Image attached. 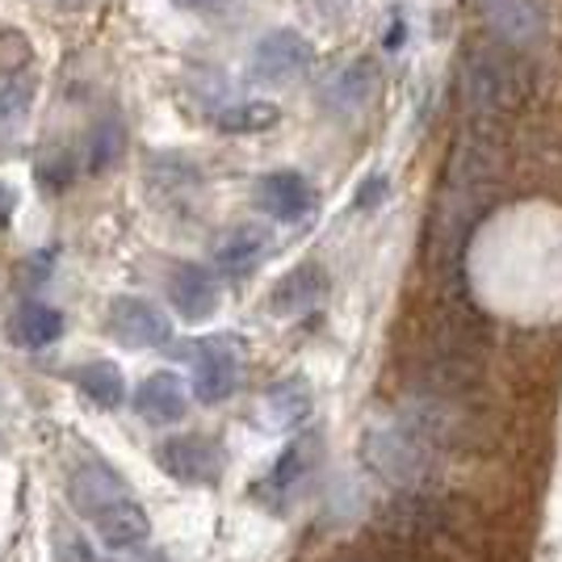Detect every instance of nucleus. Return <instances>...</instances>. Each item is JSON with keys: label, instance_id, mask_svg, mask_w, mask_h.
<instances>
[{"label": "nucleus", "instance_id": "nucleus-1", "mask_svg": "<svg viewBox=\"0 0 562 562\" xmlns=\"http://www.w3.org/2000/svg\"><path fill=\"white\" fill-rule=\"evenodd\" d=\"M68 499L110 550H139L151 533V520H147L139 499L131 495L126 479L101 458H80L71 467Z\"/></svg>", "mask_w": 562, "mask_h": 562}, {"label": "nucleus", "instance_id": "nucleus-2", "mask_svg": "<svg viewBox=\"0 0 562 562\" xmlns=\"http://www.w3.org/2000/svg\"><path fill=\"white\" fill-rule=\"evenodd\" d=\"M432 453L437 449L428 446L420 432H412L398 416L370 424L366 428V441H361L366 467L374 470V474H382L386 483H395V487H420V479L432 467Z\"/></svg>", "mask_w": 562, "mask_h": 562}, {"label": "nucleus", "instance_id": "nucleus-3", "mask_svg": "<svg viewBox=\"0 0 562 562\" xmlns=\"http://www.w3.org/2000/svg\"><path fill=\"white\" fill-rule=\"evenodd\" d=\"M449 513L453 504L441 495L424 492V487H398V495H391L378 513V533L391 541V550L416 554L420 546L446 533Z\"/></svg>", "mask_w": 562, "mask_h": 562}, {"label": "nucleus", "instance_id": "nucleus-4", "mask_svg": "<svg viewBox=\"0 0 562 562\" xmlns=\"http://www.w3.org/2000/svg\"><path fill=\"white\" fill-rule=\"evenodd\" d=\"M156 462L165 474H172L177 483H189V487H211L223 479V462L227 453L223 446L206 437V432H181V437H168L165 446L156 449Z\"/></svg>", "mask_w": 562, "mask_h": 562}, {"label": "nucleus", "instance_id": "nucleus-5", "mask_svg": "<svg viewBox=\"0 0 562 562\" xmlns=\"http://www.w3.org/2000/svg\"><path fill=\"white\" fill-rule=\"evenodd\" d=\"M311 59H315L311 38L299 34V30H290V25H281V30H269L252 47L248 76L257 85H290V80H299L311 68Z\"/></svg>", "mask_w": 562, "mask_h": 562}, {"label": "nucleus", "instance_id": "nucleus-6", "mask_svg": "<svg viewBox=\"0 0 562 562\" xmlns=\"http://www.w3.org/2000/svg\"><path fill=\"white\" fill-rule=\"evenodd\" d=\"M244 352L235 336H206L193 345V395L202 403H223L239 386Z\"/></svg>", "mask_w": 562, "mask_h": 562}, {"label": "nucleus", "instance_id": "nucleus-7", "mask_svg": "<svg viewBox=\"0 0 562 562\" xmlns=\"http://www.w3.org/2000/svg\"><path fill=\"white\" fill-rule=\"evenodd\" d=\"M105 324H110V336L126 349H160L172 340V324H168L165 311L147 299H135V294H117L110 303Z\"/></svg>", "mask_w": 562, "mask_h": 562}, {"label": "nucleus", "instance_id": "nucleus-8", "mask_svg": "<svg viewBox=\"0 0 562 562\" xmlns=\"http://www.w3.org/2000/svg\"><path fill=\"white\" fill-rule=\"evenodd\" d=\"M168 303L177 306V315L189 319V324H202L218 311V281L193 265V260H181L168 269Z\"/></svg>", "mask_w": 562, "mask_h": 562}, {"label": "nucleus", "instance_id": "nucleus-9", "mask_svg": "<svg viewBox=\"0 0 562 562\" xmlns=\"http://www.w3.org/2000/svg\"><path fill=\"white\" fill-rule=\"evenodd\" d=\"M257 202H260V211L281 218V223H299V218H306L311 206H315V189H311V181H306L303 172L281 168V172L260 177Z\"/></svg>", "mask_w": 562, "mask_h": 562}, {"label": "nucleus", "instance_id": "nucleus-10", "mask_svg": "<svg viewBox=\"0 0 562 562\" xmlns=\"http://www.w3.org/2000/svg\"><path fill=\"white\" fill-rule=\"evenodd\" d=\"M374 97H378L374 59H352V64H345V68L336 71L328 85H324L319 101H324L336 117H352V114H361Z\"/></svg>", "mask_w": 562, "mask_h": 562}, {"label": "nucleus", "instance_id": "nucleus-11", "mask_svg": "<svg viewBox=\"0 0 562 562\" xmlns=\"http://www.w3.org/2000/svg\"><path fill=\"white\" fill-rule=\"evenodd\" d=\"M269 232L257 227V223H239V227H227V232L214 239V265L227 273V278H244L252 273L260 260L269 257Z\"/></svg>", "mask_w": 562, "mask_h": 562}, {"label": "nucleus", "instance_id": "nucleus-12", "mask_svg": "<svg viewBox=\"0 0 562 562\" xmlns=\"http://www.w3.org/2000/svg\"><path fill=\"white\" fill-rule=\"evenodd\" d=\"M324 294H328V273H324V265L303 260V265H294V269L278 281L269 306H273L278 315H306V311H315V306L324 303Z\"/></svg>", "mask_w": 562, "mask_h": 562}, {"label": "nucleus", "instance_id": "nucleus-13", "mask_svg": "<svg viewBox=\"0 0 562 562\" xmlns=\"http://www.w3.org/2000/svg\"><path fill=\"white\" fill-rule=\"evenodd\" d=\"M186 407H189L186 382L177 374H168V370L143 378L139 386H135V412L147 424H177L186 416Z\"/></svg>", "mask_w": 562, "mask_h": 562}, {"label": "nucleus", "instance_id": "nucleus-14", "mask_svg": "<svg viewBox=\"0 0 562 562\" xmlns=\"http://www.w3.org/2000/svg\"><path fill=\"white\" fill-rule=\"evenodd\" d=\"M479 9L508 47H520L541 34V0H479Z\"/></svg>", "mask_w": 562, "mask_h": 562}, {"label": "nucleus", "instance_id": "nucleus-15", "mask_svg": "<svg viewBox=\"0 0 562 562\" xmlns=\"http://www.w3.org/2000/svg\"><path fill=\"white\" fill-rule=\"evenodd\" d=\"M260 416L269 428H299L311 416V391H306V378H281L265 391L260 403Z\"/></svg>", "mask_w": 562, "mask_h": 562}, {"label": "nucleus", "instance_id": "nucleus-16", "mask_svg": "<svg viewBox=\"0 0 562 562\" xmlns=\"http://www.w3.org/2000/svg\"><path fill=\"white\" fill-rule=\"evenodd\" d=\"M71 382L85 391V398H93L97 407H117L126 398V378L114 361H85L71 370Z\"/></svg>", "mask_w": 562, "mask_h": 562}, {"label": "nucleus", "instance_id": "nucleus-17", "mask_svg": "<svg viewBox=\"0 0 562 562\" xmlns=\"http://www.w3.org/2000/svg\"><path fill=\"white\" fill-rule=\"evenodd\" d=\"M13 336L22 340L25 349H47L64 336V315L47 303H25L13 319Z\"/></svg>", "mask_w": 562, "mask_h": 562}, {"label": "nucleus", "instance_id": "nucleus-18", "mask_svg": "<svg viewBox=\"0 0 562 562\" xmlns=\"http://www.w3.org/2000/svg\"><path fill=\"white\" fill-rule=\"evenodd\" d=\"M311 453H315V441H294V446L281 449V458L273 462V470L265 474L257 483V495L260 499H269V495H285L299 479H303L306 470H311Z\"/></svg>", "mask_w": 562, "mask_h": 562}, {"label": "nucleus", "instance_id": "nucleus-19", "mask_svg": "<svg viewBox=\"0 0 562 562\" xmlns=\"http://www.w3.org/2000/svg\"><path fill=\"white\" fill-rule=\"evenodd\" d=\"M281 110L273 101H244V105H232L218 114V131L227 135H260L269 126H278Z\"/></svg>", "mask_w": 562, "mask_h": 562}, {"label": "nucleus", "instance_id": "nucleus-20", "mask_svg": "<svg viewBox=\"0 0 562 562\" xmlns=\"http://www.w3.org/2000/svg\"><path fill=\"white\" fill-rule=\"evenodd\" d=\"M34 93H38V80L22 71V76H13L4 89H0V126H18L25 114H30V105H34Z\"/></svg>", "mask_w": 562, "mask_h": 562}, {"label": "nucleus", "instance_id": "nucleus-21", "mask_svg": "<svg viewBox=\"0 0 562 562\" xmlns=\"http://www.w3.org/2000/svg\"><path fill=\"white\" fill-rule=\"evenodd\" d=\"M147 181L151 189H193L198 186V168L189 165L186 156H156L151 165H147Z\"/></svg>", "mask_w": 562, "mask_h": 562}, {"label": "nucleus", "instance_id": "nucleus-22", "mask_svg": "<svg viewBox=\"0 0 562 562\" xmlns=\"http://www.w3.org/2000/svg\"><path fill=\"white\" fill-rule=\"evenodd\" d=\"M117 151H122V126L117 122H105L101 131L93 135V156H89V168H110L117 160Z\"/></svg>", "mask_w": 562, "mask_h": 562}, {"label": "nucleus", "instance_id": "nucleus-23", "mask_svg": "<svg viewBox=\"0 0 562 562\" xmlns=\"http://www.w3.org/2000/svg\"><path fill=\"white\" fill-rule=\"evenodd\" d=\"M382 198H386V177H370V181L361 186V193H357V206H361V211H370V206L382 202Z\"/></svg>", "mask_w": 562, "mask_h": 562}, {"label": "nucleus", "instance_id": "nucleus-24", "mask_svg": "<svg viewBox=\"0 0 562 562\" xmlns=\"http://www.w3.org/2000/svg\"><path fill=\"white\" fill-rule=\"evenodd\" d=\"M13 211H18V193H13V186L0 181V227H9Z\"/></svg>", "mask_w": 562, "mask_h": 562}, {"label": "nucleus", "instance_id": "nucleus-25", "mask_svg": "<svg viewBox=\"0 0 562 562\" xmlns=\"http://www.w3.org/2000/svg\"><path fill=\"white\" fill-rule=\"evenodd\" d=\"M122 562H172V559L160 554V550H126V559Z\"/></svg>", "mask_w": 562, "mask_h": 562}, {"label": "nucleus", "instance_id": "nucleus-26", "mask_svg": "<svg viewBox=\"0 0 562 562\" xmlns=\"http://www.w3.org/2000/svg\"><path fill=\"white\" fill-rule=\"evenodd\" d=\"M172 4H181V9H214V4H223V0H172Z\"/></svg>", "mask_w": 562, "mask_h": 562}]
</instances>
